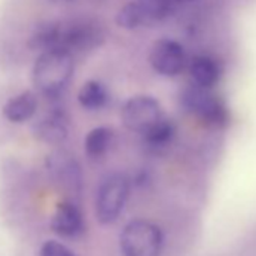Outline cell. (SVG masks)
Listing matches in <instances>:
<instances>
[{"mask_svg":"<svg viewBox=\"0 0 256 256\" xmlns=\"http://www.w3.org/2000/svg\"><path fill=\"white\" fill-rule=\"evenodd\" d=\"M175 134H176V126L174 120L164 116L154 126H151L145 134H142V138L148 148L158 151L169 146L175 139Z\"/></svg>","mask_w":256,"mask_h":256,"instance_id":"obj_16","label":"cell"},{"mask_svg":"<svg viewBox=\"0 0 256 256\" xmlns=\"http://www.w3.org/2000/svg\"><path fill=\"white\" fill-rule=\"evenodd\" d=\"M119 242L125 256H160L163 234L152 222L138 218L124 228Z\"/></svg>","mask_w":256,"mask_h":256,"instance_id":"obj_4","label":"cell"},{"mask_svg":"<svg viewBox=\"0 0 256 256\" xmlns=\"http://www.w3.org/2000/svg\"><path fill=\"white\" fill-rule=\"evenodd\" d=\"M40 256H76V254L66 246H64L62 242L50 240V241H46L41 246Z\"/></svg>","mask_w":256,"mask_h":256,"instance_id":"obj_17","label":"cell"},{"mask_svg":"<svg viewBox=\"0 0 256 256\" xmlns=\"http://www.w3.org/2000/svg\"><path fill=\"white\" fill-rule=\"evenodd\" d=\"M52 229L59 236H65V238L78 236L84 229V222L80 208L71 200L60 202L52 218Z\"/></svg>","mask_w":256,"mask_h":256,"instance_id":"obj_11","label":"cell"},{"mask_svg":"<svg viewBox=\"0 0 256 256\" xmlns=\"http://www.w3.org/2000/svg\"><path fill=\"white\" fill-rule=\"evenodd\" d=\"M182 108L211 126H223L228 119V110L217 95L208 88L194 83L184 88L180 96Z\"/></svg>","mask_w":256,"mask_h":256,"instance_id":"obj_6","label":"cell"},{"mask_svg":"<svg viewBox=\"0 0 256 256\" xmlns=\"http://www.w3.org/2000/svg\"><path fill=\"white\" fill-rule=\"evenodd\" d=\"M47 168L59 187L68 193H78L82 188V169L71 154L58 151L48 156Z\"/></svg>","mask_w":256,"mask_h":256,"instance_id":"obj_9","label":"cell"},{"mask_svg":"<svg viewBox=\"0 0 256 256\" xmlns=\"http://www.w3.org/2000/svg\"><path fill=\"white\" fill-rule=\"evenodd\" d=\"M50 2H56V4H66V2H71V0H50Z\"/></svg>","mask_w":256,"mask_h":256,"instance_id":"obj_19","label":"cell"},{"mask_svg":"<svg viewBox=\"0 0 256 256\" xmlns=\"http://www.w3.org/2000/svg\"><path fill=\"white\" fill-rule=\"evenodd\" d=\"M128 194H130V181L124 174L107 175L96 192L95 214L101 224H110L120 216Z\"/></svg>","mask_w":256,"mask_h":256,"instance_id":"obj_5","label":"cell"},{"mask_svg":"<svg viewBox=\"0 0 256 256\" xmlns=\"http://www.w3.org/2000/svg\"><path fill=\"white\" fill-rule=\"evenodd\" d=\"M175 10L169 0H132L116 14V24L126 30L154 28L168 20Z\"/></svg>","mask_w":256,"mask_h":256,"instance_id":"obj_3","label":"cell"},{"mask_svg":"<svg viewBox=\"0 0 256 256\" xmlns=\"http://www.w3.org/2000/svg\"><path fill=\"white\" fill-rule=\"evenodd\" d=\"M188 72L192 77V83L208 89H212L217 84L222 74L218 64L210 56L193 58L188 65Z\"/></svg>","mask_w":256,"mask_h":256,"instance_id":"obj_13","label":"cell"},{"mask_svg":"<svg viewBox=\"0 0 256 256\" xmlns=\"http://www.w3.org/2000/svg\"><path fill=\"white\" fill-rule=\"evenodd\" d=\"M152 70L163 77H176L187 66V54L184 47L170 38H163L154 42L150 53Z\"/></svg>","mask_w":256,"mask_h":256,"instance_id":"obj_8","label":"cell"},{"mask_svg":"<svg viewBox=\"0 0 256 256\" xmlns=\"http://www.w3.org/2000/svg\"><path fill=\"white\" fill-rule=\"evenodd\" d=\"M74 74V58L65 50H46L32 68L34 86L47 98L60 96Z\"/></svg>","mask_w":256,"mask_h":256,"instance_id":"obj_2","label":"cell"},{"mask_svg":"<svg viewBox=\"0 0 256 256\" xmlns=\"http://www.w3.org/2000/svg\"><path fill=\"white\" fill-rule=\"evenodd\" d=\"M116 140V133L110 126H95L84 138V152L89 158L104 157Z\"/></svg>","mask_w":256,"mask_h":256,"instance_id":"obj_15","label":"cell"},{"mask_svg":"<svg viewBox=\"0 0 256 256\" xmlns=\"http://www.w3.org/2000/svg\"><path fill=\"white\" fill-rule=\"evenodd\" d=\"M164 116L162 104L151 95H134L128 98L120 107V120L128 132L140 136Z\"/></svg>","mask_w":256,"mask_h":256,"instance_id":"obj_7","label":"cell"},{"mask_svg":"<svg viewBox=\"0 0 256 256\" xmlns=\"http://www.w3.org/2000/svg\"><path fill=\"white\" fill-rule=\"evenodd\" d=\"M70 133L68 116L64 108L48 110L34 125V136L47 145H59L66 140Z\"/></svg>","mask_w":256,"mask_h":256,"instance_id":"obj_10","label":"cell"},{"mask_svg":"<svg viewBox=\"0 0 256 256\" xmlns=\"http://www.w3.org/2000/svg\"><path fill=\"white\" fill-rule=\"evenodd\" d=\"M38 110V98L32 90H23L11 96L4 104V116L12 124H24L30 120Z\"/></svg>","mask_w":256,"mask_h":256,"instance_id":"obj_12","label":"cell"},{"mask_svg":"<svg viewBox=\"0 0 256 256\" xmlns=\"http://www.w3.org/2000/svg\"><path fill=\"white\" fill-rule=\"evenodd\" d=\"M169 2H172V4H175V5H178V4H186V2H192V0H169Z\"/></svg>","mask_w":256,"mask_h":256,"instance_id":"obj_18","label":"cell"},{"mask_svg":"<svg viewBox=\"0 0 256 256\" xmlns=\"http://www.w3.org/2000/svg\"><path fill=\"white\" fill-rule=\"evenodd\" d=\"M77 101L84 110L98 112L107 106V102L110 101V94L104 83L92 78L82 84L77 94Z\"/></svg>","mask_w":256,"mask_h":256,"instance_id":"obj_14","label":"cell"},{"mask_svg":"<svg viewBox=\"0 0 256 256\" xmlns=\"http://www.w3.org/2000/svg\"><path fill=\"white\" fill-rule=\"evenodd\" d=\"M104 40V28L96 20H58L36 26L30 35L29 47L40 53L46 50H65L72 54L95 50Z\"/></svg>","mask_w":256,"mask_h":256,"instance_id":"obj_1","label":"cell"}]
</instances>
